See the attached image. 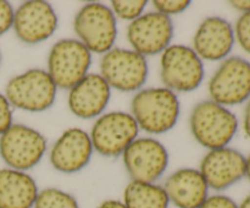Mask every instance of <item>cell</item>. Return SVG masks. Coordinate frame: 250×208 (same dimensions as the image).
Masks as SVG:
<instances>
[{"instance_id":"obj_17","label":"cell","mask_w":250,"mask_h":208,"mask_svg":"<svg viewBox=\"0 0 250 208\" xmlns=\"http://www.w3.org/2000/svg\"><path fill=\"white\" fill-rule=\"evenodd\" d=\"M111 87L100 73H88L68 92V108L81 119L99 117L106 109Z\"/></svg>"},{"instance_id":"obj_12","label":"cell","mask_w":250,"mask_h":208,"mask_svg":"<svg viewBox=\"0 0 250 208\" xmlns=\"http://www.w3.org/2000/svg\"><path fill=\"white\" fill-rule=\"evenodd\" d=\"M173 32L175 28L170 16L150 11L128 24L127 39L134 51L143 56H151L161 54L171 46Z\"/></svg>"},{"instance_id":"obj_10","label":"cell","mask_w":250,"mask_h":208,"mask_svg":"<svg viewBox=\"0 0 250 208\" xmlns=\"http://www.w3.org/2000/svg\"><path fill=\"white\" fill-rule=\"evenodd\" d=\"M210 99L224 107L243 104L250 99V61L242 56L222 60L209 86Z\"/></svg>"},{"instance_id":"obj_13","label":"cell","mask_w":250,"mask_h":208,"mask_svg":"<svg viewBox=\"0 0 250 208\" xmlns=\"http://www.w3.org/2000/svg\"><path fill=\"white\" fill-rule=\"evenodd\" d=\"M55 10L43 0H29L20 5L14 15V28L17 38L26 44H38L50 38L58 29Z\"/></svg>"},{"instance_id":"obj_30","label":"cell","mask_w":250,"mask_h":208,"mask_svg":"<svg viewBox=\"0 0 250 208\" xmlns=\"http://www.w3.org/2000/svg\"><path fill=\"white\" fill-rule=\"evenodd\" d=\"M98 208H126L125 203L119 200H105L103 201Z\"/></svg>"},{"instance_id":"obj_31","label":"cell","mask_w":250,"mask_h":208,"mask_svg":"<svg viewBox=\"0 0 250 208\" xmlns=\"http://www.w3.org/2000/svg\"><path fill=\"white\" fill-rule=\"evenodd\" d=\"M238 208H250V193L243 198V201L238 205Z\"/></svg>"},{"instance_id":"obj_28","label":"cell","mask_w":250,"mask_h":208,"mask_svg":"<svg viewBox=\"0 0 250 208\" xmlns=\"http://www.w3.org/2000/svg\"><path fill=\"white\" fill-rule=\"evenodd\" d=\"M229 4L233 9L238 10L242 14L250 12V0H232L229 1Z\"/></svg>"},{"instance_id":"obj_14","label":"cell","mask_w":250,"mask_h":208,"mask_svg":"<svg viewBox=\"0 0 250 208\" xmlns=\"http://www.w3.org/2000/svg\"><path fill=\"white\" fill-rule=\"evenodd\" d=\"M199 171L209 188L224 191L246 178V157L231 147L211 149L203 157Z\"/></svg>"},{"instance_id":"obj_5","label":"cell","mask_w":250,"mask_h":208,"mask_svg":"<svg viewBox=\"0 0 250 208\" xmlns=\"http://www.w3.org/2000/svg\"><path fill=\"white\" fill-rule=\"evenodd\" d=\"M160 76L165 87L175 93L192 92L204 80V63L190 46L171 44L161 53Z\"/></svg>"},{"instance_id":"obj_15","label":"cell","mask_w":250,"mask_h":208,"mask_svg":"<svg viewBox=\"0 0 250 208\" xmlns=\"http://www.w3.org/2000/svg\"><path fill=\"white\" fill-rule=\"evenodd\" d=\"M93 151L89 134L78 127H71L63 131L53 144L49 159L55 170L75 174L87 166Z\"/></svg>"},{"instance_id":"obj_9","label":"cell","mask_w":250,"mask_h":208,"mask_svg":"<svg viewBox=\"0 0 250 208\" xmlns=\"http://www.w3.org/2000/svg\"><path fill=\"white\" fill-rule=\"evenodd\" d=\"M139 126L132 114L110 112L102 114L92 126L90 141L93 149L104 157H119L138 139Z\"/></svg>"},{"instance_id":"obj_6","label":"cell","mask_w":250,"mask_h":208,"mask_svg":"<svg viewBox=\"0 0 250 208\" xmlns=\"http://www.w3.org/2000/svg\"><path fill=\"white\" fill-rule=\"evenodd\" d=\"M92 53L78 39H60L48 55V73L58 88L71 90L88 75Z\"/></svg>"},{"instance_id":"obj_19","label":"cell","mask_w":250,"mask_h":208,"mask_svg":"<svg viewBox=\"0 0 250 208\" xmlns=\"http://www.w3.org/2000/svg\"><path fill=\"white\" fill-rule=\"evenodd\" d=\"M38 193L36 180L26 171L0 169V208H33Z\"/></svg>"},{"instance_id":"obj_25","label":"cell","mask_w":250,"mask_h":208,"mask_svg":"<svg viewBox=\"0 0 250 208\" xmlns=\"http://www.w3.org/2000/svg\"><path fill=\"white\" fill-rule=\"evenodd\" d=\"M199 208H238V203L232 197L222 193L208 196Z\"/></svg>"},{"instance_id":"obj_23","label":"cell","mask_w":250,"mask_h":208,"mask_svg":"<svg viewBox=\"0 0 250 208\" xmlns=\"http://www.w3.org/2000/svg\"><path fill=\"white\" fill-rule=\"evenodd\" d=\"M234 37L241 48L250 55V12L242 14L233 27Z\"/></svg>"},{"instance_id":"obj_7","label":"cell","mask_w":250,"mask_h":208,"mask_svg":"<svg viewBox=\"0 0 250 208\" xmlns=\"http://www.w3.org/2000/svg\"><path fill=\"white\" fill-rule=\"evenodd\" d=\"M148 73L146 58L133 49L112 48L100 60V75L110 87L122 92L141 91Z\"/></svg>"},{"instance_id":"obj_26","label":"cell","mask_w":250,"mask_h":208,"mask_svg":"<svg viewBox=\"0 0 250 208\" xmlns=\"http://www.w3.org/2000/svg\"><path fill=\"white\" fill-rule=\"evenodd\" d=\"M14 7L9 1L0 0V36L6 33L14 24Z\"/></svg>"},{"instance_id":"obj_21","label":"cell","mask_w":250,"mask_h":208,"mask_svg":"<svg viewBox=\"0 0 250 208\" xmlns=\"http://www.w3.org/2000/svg\"><path fill=\"white\" fill-rule=\"evenodd\" d=\"M33 208H80L72 193L61 188L48 187L39 191Z\"/></svg>"},{"instance_id":"obj_27","label":"cell","mask_w":250,"mask_h":208,"mask_svg":"<svg viewBox=\"0 0 250 208\" xmlns=\"http://www.w3.org/2000/svg\"><path fill=\"white\" fill-rule=\"evenodd\" d=\"M12 125V107L5 94L0 93V136Z\"/></svg>"},{"instance_id":"obj_22","label":"cell","mask_w":250,"mask_h":208,"mask_svg":"<svg viewBox=\"0 0 250 208\" xmlns=\"http://www.w3.org/2000/svg\"><path fill=\"white\" fill-rule=\"evenodd\" d=\"M146 0H114L111 1V7L116 19L133 21L144 14L146 10Z\"/></svg>"},{"instance_id":"obj_1","label":"cell","mask_w":250,"mask_h":208,"mask_svg":"<svg viewBox=\"0 0 250 208\" xmlns=\"http://www.w3.org/2000/svg\"><path fill=\"white\" fill-rule=\"evenodd\" d=\"M131 109L139 130L161 135L170 131L177 124L181 105L173 91L155 87L138 91L132 98Z\"/></svg>"},{"instance_id":"obj_11","label":"cell","mask_w":250,"mask_h":208,"mask_svg":"<svg viewBox=\"0 0 250 208\" xmlns=\"http://www.w3.org/2000/svg\"><path fill=\"white\" fill-rule=\"evenodd\" d=\"M122 159L132 180L155 183L167 169L168 152L153 137H138L127 147Z\"/></svg>"},{"instance_id":"obj_8","label":"cell","mask_w":250,"mask_h":208,"mask_svg":"<svg viewBox=\"0 0 250 208\" xmlns=\"http://www.w3.org/2000/svg\"><path fill=\"white\" fill-rule=\"evenodd\" d=\"M46 152V139L38 130L12 124L0 136V156L7 166L26 171L34 168Z\"/></svg>"},{"instance_id":"obj_2","label":"cell","mask_w":250,"mask_h":208,"mask_svg":"<svg viewBox=\"0 0 250 208\" xmlns=\"http://www.w3.org/2000/svg\"><path fill=\"white\" fill-rule=\"evenodd\" d=\"M189 126L198 143L211 151L229 147L238 131L239 121L229 108L208 99L193 108Z\"/></svg>"},{"instance_id":"obj_16","label":"cell","mask_w":250,"mask_h":208,"mask_svg":"<svg viewBox=\"0 0 250 208\" xmlns=\"http://www.w3.org/2000/svg\"><path fill=\"white\" fill-rule=\"evenodd\" d=\"M236 43L233 26L220 16H209L198 26L193 50L202 60L220 61L229 58Z\"/></svg>"},{"instance_id":"obj_3","label":"cell","mask_w":250,"mask_h":208,"mask_svg":"<svg viewBox=\"0 0 250 208\" xmlns=\"http://www.w3.org/2000/svg\"><path fill=\"white\" fill-rule=\"evenodd\" d=\"M58 87L48 71L29 69L10 78L5 97L11 107L29 113H42L53 107Z\"/></svg>"},{"instance_id":"obj_4","label":"cell","mask_w":250,"mask_h":208,"mask_svg":"<svg viewBox=\"0 0 250 208\" xmlns=\"http://www.w3.org/2000/svg\"><path fill=\"white\" fill-rule=\"evenodd\" d=\"M73 29L78 41L90 53L104 55L114 48L116 42L117 19L110 6L102 2H88L76 14Z\"/></svg>"},{"instance_id":"obj_29","label":"cell","mask_w":250,"mask_h":208,"mask_svg":"<svg viewBox=\"0 0 250 208\" xmlns=\"http://www.w3.org/2000/svg\"><path fill=\"white\" fill-rule=\"evenodd\" d=\"M243 130L246 136L250 139V99L248 100L244 109V116H243Z\"/></svg>"},{"instance_id":"obj_18","label":"cell","mask_w":250,"mask_h":208,"mask_svg":"<svg viewBox=\"0 0 250 208\" xmlns=\"http://www.w3.org/2000/svg\"><path fill=\"white\" fill-rule=\"evenodd\" d=\"M170 203L177 208H199L209 196V186L199 169H178L164 184Z\"/></svg>"},{"instance_id":"obj_33","label":"cell","mask_w":250,"mask_h":208,"mask_svg":"<svg viewBox=\"0 0 250 208\" xmlns=\"http://www.w3.org/2000/svg\"><path fill=\"white\" fill-rule=\"evenodd\" d=\"M0 63H1V54H0Z\"/></svg>"},{"instance_id":"obj_32","label":"cell","mask_w":250,"mask_h":208,"mask_svg":"<svg viewBox=\"0 0 250 208\" xmlns=\"http://www.w3.org/2000/svg\"><path fill=\"white\" fill-rule=\"evenodd\" d=\"M246 178L250 181V154L246 158Z\"/></svg>"},{"instance_id":"obj_24","label":"cell","mask_w":250,"mask_h":208,"mask_svg":"<svg viewBox=\"0 0 250 208\" xmlns=\"http://www.w3.org/2000/svg\"><path fill=\"white\" fill-rule=\"evenodd\" d=\"M155 11L166 16H172L183 12L189 7V0H154L153 1Z\"/></svg>"},{"instance_id":"obj_20","label":"cell","mask_w":250,"mask_h":208,"mask_svg":"<svg viewBox=\"0 0 250 208\" xmlns=\"http://www.w3.org/2000/svg\"><path fill=\"white\" fill-rule=\"evenodd\" d=\"M126 208H168V200L164 186L155 183L132 180L124 191Z\"/></svg>"}]
</instances>
